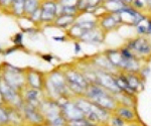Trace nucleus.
Instances as JSON below:
<instances>
[{
	"instance_id": "f257e3e1",
	"label": "nucleus",
	"mask_w": 151,
	"mask_h": 126,
	"mask_svg": "<svg viewBox=\"0 0 151 126\" xmlns=\"http://www.w3.org/2000/svg\"><path fill=\"white\" fill-rule=\"evenodd\" d=\"M63 109L65 111V114L68 116V118L70 121L74 120H79L84 118V113L80 110V108L78 107L76 104L73 103H67L63 106Z\"/></svg>"
},
{
	"instance_id": "f03ea898",
	"label": "nucleus",
	"mask_w": 151,
	"mask_h": 126,
	"mask_svg": "<svg viewBox=\"0 0 151 126\" xmlns=\"http://www.w3.org/2000/svg\"><path fill=\"white\" fill-rule=\"evenodd\" d=\"M129 48L136 50L140 54H148L151 50V45L144 38H137L129 43Z\"/></svg>"
},
{
	"instance_id": "7ed1b4c3",
	"label": "nucleus",
	"mask_w": 151,
	"mask_h": 126,
	"mask_svg": "<svg viewBox=\"0 0 151 126\" xmlns=\"http://www.w3.org/2000/svg\"><path fill=\"white\" fill-rule=\"evenodd\" d=\"M57 13V5L53 2H47L42 5L40 17L43 20H52Z\"/></svg>"
},
{
	"instance_id": "20e7f679",
	"label": "nucleus",
	"mask_w": 151,
	"mask_h": 126,
	"mask_svg": "<svg viewBox=\"0 0 151 126\" xmlns=\"http://www.w3.org/2000/svg\"><path fill=\"white\" fill-rule=\"evenodd\" d=\"M99 80L101 82V84L103 85L105 88H108L110 89L111 91L113 92H119L120 89L118 88V86L116 85V82H115V79H113L110 75L108 74H100L99 76Z\"/></svg>"
},
{
	"instance_id": "39448f33",
	"label": "nucleus",
	"mask_w": 151,
	"mask_h": 126,
	"mask_svg": "<svg viewBox=\"0 0 151 126\" xmlns=\"http://www.w3.org/2000/svg\"><path fill=\"white\" fill-rule=\"evenodd\" d=\"M67 78H68V81L72 84H77L79 86L83 87V88H86L88 86V83H87V80L82 76V75L78 74V73H75V72H69L67 74Z\"/></svg>"
},
{
	"instance_id": "423d86ee",
	"label": "nucleus",
	"mask_w": 151,
	"mask_h": 126,
	"mask_svg": "<svg viewBox=\"0 0 151 126\" xmlns=\"http://www.w3.org/2000/svg\"><path fill=\"white\" fill-rule=\"evenodd\" d=\"M50 83H52V88L55 89V91L57 92V93H62V92L64 91L65 82L60 74H58V73L53 74L52 76V78H50Z\"/></svg>"
},
{
	"instance_id": "0eeeda50",
	"label": "nucleus",
	"mask_w": 151,
	"mask_h": 126,
	"mask_svg": "<svg viewBox=\"0 0 151 126\" xmlns=\"http://www.w3.org/2000/svg\"><path fill=\"white\" fill-rule=\"evenodd\" d=\"M95 103H97L98 105H100L101 107H103L105 109H113L116 106V102L108 95V94L97 98L96 100H95Z\"/></svg>"
},
{
	"instance_id": "6e6552de",
	"label": "nucleus",
	"mask_w": 151,
	"mask_h": 126,
	"mask_svg": "<svg viewBox=\"0 0 151 126\" xmlns=\"http://www.w3.org/2000/svg\"><path fill=\"white\" fill-rule=\"evenodd\" d=\"M0 91H1V93L3 94L9 101L16 102V100H17L16 94L14 93L13 89H12L9 85H7L5 83H0Z\"/></svg>"
},
{
	"instance_id": "1a4fd4ad",
	"label": "nucleus",
	"mask_w": 151,
	"mask_h": 126,
	"mask_svg": "<svg viewBox=\"0 0 151 126\" xmlns=\"http://www.w3.org/2000/svg\"><path fill=\"white\" fill-rule=\"evenodd\" d=\"M5 79H6V81H7V83H8L9 86H12V87H14V88L18 87L19 85L21 84V82H22L20 76L16 74V73H13V72L7 73V74L5 75Z\"/></svg>"
},
{
	"instance_id": "9d476101",
	"label": "nucleus",
	"mask_w": 151,
	"mask_h": 126,
	"mask_svg": "<svg viewBox=\"0 0 151 126\" xmlns=\"http://www.w3.org/2000/svg\"><path fill=\"white\" fill-rule=\"evenodd\" d=\"M81 37L86 42H102L101 37L99 36V33L96 32L94 30H88L86 32H84Z\"/></svg>"
},
{
	"instance_id": "9b49d317",
	"label": "nucleus",
	"mask_w": 151,
	"mask_h": 126,
	"mask_svg": "<svg viewBox=\"0 0 151 126\" xmlns=\"http://www.w3.org/2000/svg\"><path fill=\"white\" fill-rule=\"evenodd\" d=\"M117 114H118L119 117L123 118V119H125L126 121H131L135 117V115H134V113L132 111L126 107H120L117 109Z\"/></svg>"
},
{
	"instance_id": "f8f14e48",
	"label": "nucleus",
	"mask_w": 151,
	"mask_h": 126,
	"mask_svg": "<svg viewBox=\"0 0 151 126\" xmlns=\"http://www.w3.org/2000/svg\"><path fill=\"white\" fill-rule=\"evenodd\" d=\"M117 24H118V21L116 20L115 16L113 15L107 16L102 20V26L106 28V30H112V28L115 27Z\"/></svg>"
},
{
	"instance_id": "ddd939ff",
	"label": "nucleus",
	"mask_w": 151,
	"mask_h": 126,
	"mask_svg": "<svg viewBox=\"0 0 151 126\" xmlns=\"http://www.w3.org/2000/svg\"><path fill=\"white\" fill-rule=\"evenodd\" d=\"M89 97L91 99H93L95 101L97 98H99V97L101 96H104L106 95V93H105V91L103 90L102 88H100V87H97V86H93L92 88H90L89 90Z\"/></svg>"
},
{
	"instance_id": "4468645a",
	"label": "nucleus",
	"mask_w": 151,
	"mask_h": 126,
	"mask_svg": "<svg viewBox=\"0 0 151 126\" xmlns=\"http://www.w3.org/2000/svg\"><path fill=\"white\" fill-rule=\"evenodd\" d=\"M74 21V15H67V14H62L60 17L58 18L57 24L60 26H68L69 24H70Z\"/></svg>"
},
{
	"instance_id": "2eb2a0df",
	"label": "nucleus",
	"mask_w": 151,
	"mask_h": 126,
	"mask_svg": "<svg viewBox=\"0 0 151 126\" xmlns=\"http://www.w3.org/2000/svg\"><path fill=\"white\" fill-rule=\"evenodd\" d=\"M24 9L28 13H33L35 11L37 10V0H25Z\"/></svg>"
},
{
	"instance_id": "dca6fc26",
	"label": "nucleus",
	"mask_w": 151,
	"mask_h": 126,
	"mask_svg": "<svg viewBox=\"0 0 151 126\" xmlns=\"http://www.w3.org/2000/svg\"><path fill=\"white\" fill-rule=\"evenodd\" d=\"M25 113H26V116H27V118L29 120L33 121V122H40L41 121L40 116L36 112H35L33 110H31V109H26Z\"/></svg>"
},
{
	"instance_id": "f3484780",
	"label": "nucleus",
	"mask_w": 151,
	"mask_h": 126,
	"mask_svg": "<svg viewBox=\"0 0 151 126\" xmlns=\"http://www.w3.org/2000/svg\"><path fill=\"white\" fill-rule=\"evenodd\" d=\"M28 79H29V83L31 84L32 87H35V88H40V79L37 75L35 74V73L29 75Z\"/></svg>"
},
{
	"instance_id": "a211bd4d",
	"label": "nucleus",
	"mask_w": 151,
	"mask_h": 126,
	"mask_svg": "<svg viewBox=\"0 0 151 126\" xmlns=\"http://www.w3.org/2000/svg\"><path fill=\"white\" fill-rule=\"evenodd\" d=\"M77 25L86 32L88 30H92V28L95 26V23L93 21H83V22H79Z\"/></svg>"
},
{
	"instance_id": "6ab92c4d",
	"label": "nucleus",
	"mask_w": 151,
	"mask_h": 126,
	"mask_svg": "<svg viewBox=\"0 0 151 126\" xmlns=\"http://www.w3.org/2000/svg\"><path fill=\"white\" fill-rule=\"evenodd\" d=\"M24 4H25V0H13L14 10L16 13H21L24 8Z\"/></svg>"
},
{
	"instance_id": "aec40b11",
	"label": "nucleus",
	"mask_w": 151,
	"mask_h": 126,
	"mask_svg": "<svg viewBox=\"0 0 151 126\" xmlns=\"http://www.w3.org/2000/svg\"><path fill=\"white\" fill-rule=\"evenodd\" d=\"M70 126H94V124H92L90 121L85 120L84 118L83 119H79V120H74L70 121Z\"/></svg>"
},
{
	"instance_id": "412c9836",
	"label": "nucleus",
	"mask_w": 151,
	"mask_h": 126,
	"mask_svg": "<svg viewBox=\"0 0 151 126\" xmlns=\"http://www.w3.org/2000/svg\"><path fill=\"white\" fill-rule=\"evenodd\" d=\"M77 11L76 6H63L62 7V13L67 14V15H74Z\"/></svg>"
},
{
	"instance_id": "4be33fe9",
	"label": "nucleus",
	"mask_w": 151,
	"mask_h": 126,
	"mask_svg": "<svg viewBox=\"0 0 151 126\" xmlns=\"http://www.w3.org/2000/svg\"><path fill=\"white\" fill-rule=\"evenodd\" d=\"M101 0H87V10L90 8H96Z\"/></svg>"
},
{
	"instance_id": "5701e85b",
	"label": "nucleus",
	"mask_w": 151,
	"mask_h": 126,
	"mask_svg": "<svg viewBox=\"0 0 151 126\" xmlns=\"http://www.w3.org/2000/svg\"><path fill=\"white\" fill-rule=\"evenodd\" d=\"M79 0H60L63 6H76Z\"/></svg>"
},
{
	"instance_id": "b1692460",
	"label": "nucleus",
	"mask_w": 151,
	"mask_h": 126,
	"mask_svg": "<svg viewBox=\"0 0 151 126\" xmlns=\"http://www.w3.org/2000/svg\"><path fill=\"white\" fill-rule=\"evenodd\" d=\"M27 98L29 99L30 101H33V100H36V98H37V92L36 91H29L27 93Z\"/></svg>"
},
{
	"instance_id": "393cba45",
	"label": "nucleus",
	"mask_w": 151,
	"mask_h": 126,
	"mask_svg": "<svg viewBox=\"0 0 151 126\" xmlns=\"http://www.w3.org/2000/svg\"><path fill=\"white\" fill-rule=\"evenodd\" d=\"M113 124L115 126H124V121L121 120V118L118 116L116 118H113Z\"/></svg>"
},
{
	"instance_id": "a878e982",
	"label": "nucleus",
	"mask_w": 151,
	"mask_h": 126,
	"mask_svg": "<svg viewBox=\"0 0 151 126\" xmlns=\"http://www.w3.org/2000/svg\"><path fill=\"white\" fill-rule=\"evenodd\" d=\"M7 121V115L6 112H4L2 109H0V123H4Z\"/></svg>"
},
{
	"instance_id": "bb28decb",
	"label": "nucleus",
	"mask_w": 151,
	"mask_h": 126,
	"mask_svg": "<svg viewBox=\"0 0 151 126\" xmlns=\"http://www.w3.org/2000/svg\"><path fill=\"white\" fill-rule=\"evenodd\" d=\"M52 124L53 125H60L63 123V120H62V118L60 117H55V118H52Z\"/></svg>"
},
{
	"instance_id": "cd10ccee",
	"label": "nucleus",
	"mask_w": 151,
	"mask_h": 126,
	"mask_svg": "<svg viewBox=\"0 0 151 126\" xmlns=\"http://www.w3.org/2000/svg\"><path fill=\"white\" fill-rule=\"evenodd\" d=\"M138 32L147 33V27H145V26H138Z\"/></svg>"
},
{
	"instance_id": "c85d7f7f",
	"label": "nucleus",
	"mask_w": 151,
	"mask_h": 126,
	"mask_svg": "<svg viewBox=\"0 0 151 126\" xmlns=\"http://www.w3.org/2000/svg\"><path fill=\"white\" fill-rule=\"evenodd\" d=\"M147 33L151 35V21L148 22V26H147Z\"/></svg>"
},
{
	"instance_id": "c756f323",
	"label": "nucleus",
	"mask_w": 151,
	"mask_h": 126,
	"mask_svg": "<svg viewBox=\"0 0 151 126\" xmlns=\"http://www.w3.org/2000/svg\"><path fill=\"white\" fill-rule=\"evenodd\" d=\"M0 2H2L3 4H8L9 2H13V0H0Z\"/></svg>"
},
{
	"instance_id": "7c9ffc66",
	"label": "nucleus",
	"mask_w": 151,
	"mask_h": 126,
	"mask_svg": "<svg viewBox=\"0 0 151 126\" xmlns=\"http://www.w3.org/2000/svg\"><path fill=\"white\" fill-rule=\"evenodd\" d=\"M53 40H64V37H53Z\"/></svg>"
},
{
	"instance_id": "2f4dec72",
	"label": "nucleus",
	"mask_w": 151,
	"mask_h": 126,
	"mask_svg": "<svg viewBox=\"0 0 151 126\" xmlns=\"http://www.w3.org/2000/svg\"><path fill=\"white\" fill-rule=\"evenodd\" d=\"M125 1H128V2H131V1H133V0H125Z\"/></svg>"
}]
</instances>
